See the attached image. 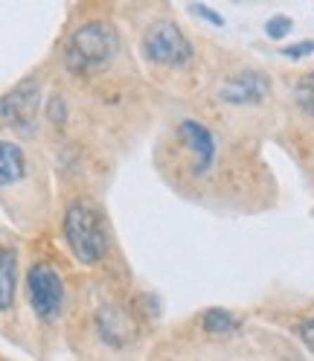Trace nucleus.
Returning a JSON list of instances; mask_svg holds the SVG:
<instances>
[{
  "label": "nucleus",
  "mask_w": 314,
  "mask_h": 361,
  "mask_svg": "<svg viewBox=\"0 0 314 361\" xmlns=\"http://www.w3.org/2000/svg\"><path fill=\"white\" fill-rule=\"evenodd\" d=\"M120 50H123V38L114 20H108L105 15H91L82 18L67 32L61 56H64V67L73 76H99L117 61Z\"/></svg>",
  "instance_id": "1"
},
{
  "label": "nucleus",
  "mask_w": 314,
  "mask_h": 361,
  "mask_svg": "<svg viewBox=\"0 0 314 361\" xmlns=\"http://www.w3.org/2000/svg\"><path fill=\"white\" fill-rule=\"evenodd\" d=\"M61 233L76 262L94 268L108 257V228L102 210L91 198H76L67 204L61 219Z\"/></svg>",
  "instance_id": "2"
},
{
  "label": "nucleus",
  "mask_w": 314,
  "mask_h": 361,
  "mask_svg": "<svg viewBox=\"0 0 314 361\" xmlns=\"http://www.w3.org/2000/svg\"><path fill=\"white\" fill-rule=\"evenodd\" d=\"M192 41L172 18H154L140 32V56L154 67L184 71L192 61Z\"/></svg>",
  "instance_id": "3"
},
{
  "label": "nucleus",
  "mask_w": 314,
  "mask_h": 361,
  "mask_svg": "<svg viewBox=\"0 0 314 361\" xmlns=\"http://www.w3.org/2000/svg\"><path fill=\"white\" fill-rule=\"evenodd\" d=\"M27 298L41 321H56L64 309V283L50 262H32L27 271Z\"/></svg>",
  "instance_id": "4"
},
{
  "label": "nucleus",
  "mask_w": 314,
  "mask_h": 361,
  "mask_svg": "<svg viewBox=\"0 0 314 361\" xmlns=\"http://www.w3.org/2000/svg\"><path fill=\"white\" fill-rule=\"evenodd\" d=\"M41 108V85L35 79L18 82L9 94L0 97V123L15 131H32Z\"/></svg>",
  "instance_id": "5"
},
{
  "label": "nucleus",
  "mask_w": 314,
  "mask_h": 361,
  "mask_svg": "<svg viewBox=\"0 0 314 361\" xmlns=\"http://www.w3.org/2000/svg\"><path fill=\"white\" fill-rule=\"evenodd\" d=\"M177 140L192 154V175L207 178L215 157H218V140L215 134L198 120H181L177 123Z\"/></svg>",
  "instance_id": "6"
},
{
  "label": "nucleus",
  "mask_w": 314,
  "mask_h": 361,
  "mask_svg": "<svg viewBox=\"0 0 314 361\" xmlns=\"http://www.w3.org/2000/svg\"><path fill=\"white\" fill-rule=\"evenodd\" d=\"M271 94V79L259 71H239L218 87V99L227 105H256Z\"/></svg>",
  "instance_id": "7"
},
{
  "label": "nucleus",
  "mask_w": 314,
  "mask_h": 361,
  "mask_svg": "<svg viewBox=\"0 0 314 361\" xmlns=\"http://www.w3.org/2000/svg\"><path fill=\"white\" fill-rule=\"evenodd\" d=\"M30 172L27 152L12 140H0V187L20 184Z\"/></svg>",
  "instance_id": "8"
},
{
  "label": "nucleus",
  "mask_w": 314,
  "mask_h": 361,
  "mask_svg": "<svg viewBox=\"0 0 314 361\" xmlns=\"http://www.w3.org/2000/svg\"><path fill=\"white\" fill-rule=\"evenodd\" d=\"M18 291V254L12 247H0V312L12 309Z\"/></svg>",
  "instance_id": "9"
},
{
  "label": "nucleus",
  "mask_w": 314,
  "mask_h": 361,
  "mask_svg": "<svg viewBox=\"0 0 314 361\" xmlns=\"http://www.w3.org/2000/svg\"><path fill=\"white\" fill-rule=\"evenodd\" d=\"M201 326H204V332H210V335H230L239 329V318L233 312L215 306V309H207L201 314Z\"/></svg>",
  "instance_id": "10"
},
{
  "label": "nucleus",
  "mask_w": 314,
  "mask_h": 361,
  "mask_svg": "<svg viewBox=\"0 0 314 361\" xmlns=\"http://www.w3.org/2000/svg\"><path fill=\"white\" fill-rule=\"evenodd\" d=\"M294 102L308 120H314V71L303 73L294 85Z\"/></svg>",
  "instance_id": "11"
},
{
  "label": "nucleus",
  "mask_w": 314,
  "mask_h": 361,
  "mask_svg": "<svg viewBox=\"0 0 314 361\" xmlns=\"http://www.w3.org/2000/svg\"><path fill=\"white\" fill-rule=\"evenodd\" d=\"M291 30H294V20H291L288 15H274V18L265 24V35L271 38V41H282Z\"/></svg>",
  "instance_id": "12"
},
{
  "label": "nucleus",
  "mask_w": 314,
  "mask_h": 361,
  "mask_svg": "<svg viewBox=\"0 0 314 361\" xmlns=\"http://www.w3.org/2000/svg\"><path fill=\"white\" fill-rule=\"evenodd\" d=\"M189 15L198 18V20H207L210 27H224V15L215 12L213 6H207L204 0H195V4H189Z\"/></svg>",
  "instance_id": "13"
},
{
  "label": "nucleus",
  "mask_w": 314,
  "mask_h": 361,
  "mask_svg": "<svg viewBox=\"0 0 314 361\" xmlns=\"http://www.w3.org/2000/svg\"><path fill=\"white\" fill-rule=\"evenodd\" d=\"M47 117H50V123H56V126H61V123L67 120V102H64L61 97H53V99L47 102Z\"/></svg>",
  "instance_id": "14"
},
{
  "label": "nucleus",
  "mask_w": 314,
  "mask_h": 361,
  "mask_svg": "<svg viewBox=\"0 0 314 361\" xmlns=\"http://www.w3.org/2000/svg\"><path fill=\"white\" fill-rule=\"evenodd\" d=\"M285 59H306L314 53V41H300V44H291V47H282L280 50Z\"/></svg>",
  "instance_id": "15"
},
{
  "label": "nucleus",
  "mask_w": 314,
  "mask_h": 361,
  "mask_svg": "<svg viewBox=\"0 0 314 361\" xmlns=\"http://www.w3.org/2000/svg\"><path fill=\"white\" fill-rule=\"evenodd\" d=\"M297 332H300V338H303V344H306L308 350H314V318H306Z\"/></svg>",
  "instance_id": "16"
}]
</instances>
